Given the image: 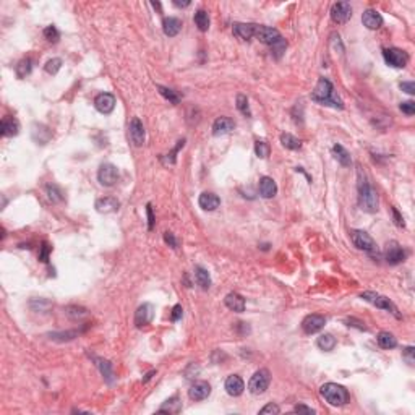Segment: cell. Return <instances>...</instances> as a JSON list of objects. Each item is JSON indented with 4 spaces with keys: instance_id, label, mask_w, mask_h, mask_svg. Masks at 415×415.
<instances>
[{
    "instance_id": "1",
    "label": "cell",
    "mask_w": 415,
    "mask_h": 415,
    "mask_svg": "<svg viewBox=\"0 0 415 415\" xmlns=\"http://www.w3.org/2000/svg\"><path fill=\"white\" fill-rule=\"evenodd\" d=\"M311 99L318 103L320 105H328L332 109H344V103L339 96L336 94L334 86L328 78H320L315 86V89L311 91Z\"/></svg>"
},
{
    "instance_id": "2",
    "label": "cell",
    "mask_w": 415,
    "mask_h": 415,
    "mask_svg": "<svg viewBox=\"0 0 415 415\" xmlns=\"http://www.w3.org/2000/svg\"><path fill=\"white\" fill-rule=\"evenodd\" d=\"M320 394L321 398L326 400L328 404L334 405V407H341V405H346L350 400V394L342 384L337 383H326L320 388Z\"/></svg>"
},
{
    "instance_id": "3",
    "label": "cell",
    "mask_w": 415,
    "mask_h": 415,
    "mask_svg": "<svg viewBox=\"0 0 415 415\" xmlns=\"http://www.w3.org/2000/svg\"><path fill=\"white\" fill-rule=\"evenodd\" d=\"M359 206L362 211L365 213H376L380 206V198L378 193L373 187L370 185L366 180L359 182Z\"/></svg>"
},
{
    "instance_id": "4",
    "label": "cell",
    "mask_w": 415,
    "mask_h": 415,
    "mask_svg": "<svg viewBox=\"0 0 415 415\" xmlns=\"http://www.w3.org/2000/svg\"><path fill=\"white\" fill-rule=\"evenodd\" d=\"M360 298H363L365 302L371 303V305H375L376 308H381V310H386V311L393 313V315H394L396 318H399V320H400V318H402V316H400L399 310H398V307H396L394 303L391 302L388 297L381 295V294H378V292H373V291H365V292H362V294H360Z\"/></svg>"
},
{
    "instance_id": "5",
    "label": "cell",
    "mask_w": 415,
    "mask_h": 415,
    "mask_svg": "<svg viewBox=\"0 0 415 415\" xmlns=\"http://www.w3.org/2000/svg\"><path fill=\"white\" fill-rule=\"evenodd\" d=\"M269 383H271V373H269L266 368H261V370L255 371V375L250 378L248 391L255 396H259L269 388Z\"/></svg>"
},
{
    "instance_id": "6",
    "label": "cell",
    "mask_w": 415,
    "mask_h": 415,
    "mask_svg": "<svg viewBox=\"0 0 415 415\" xmlns=\"http://www.w3.org/2000/svg\"><path fill=\"white\" fill-rule=\"evenodd\" d=\"M255 37L263 42L266 46H276L277 42H281L284 37L281 36L276 28H271V26H263V25H257V30H255Z\"/></svg>"
},
{
    "instance_id": "7",
    "label": "cell",
    "mask_w": 415,
    "mask_h": 415,
    "mask_svg": "<svg viewBox=\"0 0 415 415\" xmlns=\"http://www.w3.org/2000/svg\"><path fill=\"white\" fill-rule=\"evenodd\" d=\"M383 57L384 62L389 67H394V69H404L409 62V54L402 49H398V47H389V49L383 51Z\"/></svg>"
},
{
    "instance_id": "8",
    "label": "cell",
    "mask_w": 415,
    "mask_h": 415,
    "mask_svg": "<svg viewBox=\"0 0 415 415\" xmlns=\"http://www.w3.org/2000/svg\"><path fill=\"white\" fill-rule=\"evenodd\" d=\"M350 237H352V242L359 250H363V252H368V253H373L376 252V243L375 240L370 237V234H366L365 230H352L350 232Z\"/></svg>"
},
{
    "instance_id": "9",
    "label": "cell",
    "mask_w": 415,
    "mask_h": 415,
    "mask_svg": "<svg viewBox=\"0 0 415 415\" xmlns=\"http://www.w3.org/2000/svg\"><path fill=\"white\" fill-rule=\"evenodd\" d=\"M98 180L104 187L115 185L119 180V169L114 164H103L98 171Z\"/></svg>"
},
{
    "instance_id": "10",
    "label": "cell",
    "mask_w": 415,
    "mask_h": 415,
    "mask_svg": "<svg viewBox=\"0 0 415 415\" xmlns=\"http://www.w3.org/2000/svg\"><path fill=\"white\" fill-rule=\"evenodd\" d=\"M352 7L349 2H337L331 7V18L337 25H344L350 20Z\"/></svg>"
},
{
    "instance_id": "11",
    "label": "cell",
    "mask_w": 415,
    "mask_h": 415,
    "mask_svg": "<svg viewBox=\"0 0 415 415\" xmlns=\"http://www.w3.org/2000/svg\"><path fill=\"white\" fill-rule=\"evenodd\" d=\"M326 325V318L321 315H308L303 318L302 321V329L307 334H315V332L321 331Z\"/></svg>"
},
{
    "instance_id": "12",
    "label": "cell",
    "mask_w": 415,
    "mask_h": 415,
    "mask_svg": "<svg viewBox=\"0 0 415 415\" xmlns=\"http://www.w3.org/2000/svg\"><path fill=\"white\" fill-rule=\"evenodd\" d=\"M153 318H154V307L151 303H143L135 311V326L137 328L146 326L153 321Z\"/></svg>"
},
{
    "instance_id": "13",
    "label": "cell",
    "mask_w": 415,
    "mask_h": 415,
    "mask_svg": "<svg viewBox=\"0 0 415 415\" xmlns=\"http://www.w3.org/2000/svg\"><path fill=\"white\" fill-rule=\"evenodd\" d=\"M386 261L389 264H399L405 259V250L400 247L398 242H389L386 245V252H384Z\"/></svg>"
},
{
    "instance_id": "14",
    "label": "cell",
    "mask_w": 415,
    "mask_h": 415,
    "mask_svg": "<svg viewBox=\"0 0 415 415\" xmlns=\"http://www.w3.org/2000/svg\"><path fill=\"white\" fill-rule=\"evenodd\" d=\"M128 135H130V139L135 146H143L144 144V127L141 123V120L138 117L132 119V122L128 125Z\"/></svg>"
},
{
    "instance_id": "15",
    "label": "cell",
    "mask_w": 415,
    "mask_h": 415,
    "mask_svg": "<svg viewBox=\"0 0 415 415\" xmlns=\"http://www.w3.org/2000/svg\"><path fill=\"white\" fill-rule=\"evenodd\" d=\"M94 107L99 110L101 114H110L115 109V98L110 93H101L96 96L94 99Z\"/></svg>"
},
{
    "instance_id": "16",
    "label": "cell",
    "mask_w": 415,
    "mask_h": 415,
    "mask_svg": "<svg viewBox=\"0 0 415 415\" xmlns=\"http://www.w3.org/2000/svg\"><path fill=\"white\" fill-rule=\"evenodd\" d=\"M94 208H96V211L101 214L115 213V211L120 208V201L114 196H104V198H99V200L96 201Z\"/></svg>"
},
{
    "instance_id": "17",
    "label": "cell",
    "mask_w": 415,
    "mask_h": 415,
    "mask_svg": "<svg viewBox=\"0 0 415 415\" xmlns=\"http://www.w3.org/2000/svg\"><path fill=\"white\" fill-rule=\"evenodd\" d=\"M211 394V386L206 381H196L191 384V388L188 389V398L191 400H203Z\"/></svg>"
},
{
    "instance_id": "18",
    "label": "cell",
    "mask_w": 415,
    "mask_h": 415,
    "mask_svg": "<svg viewBox=\"0 0 415 415\" xmlns=\"http://www.w3.org/2000/svg\"><path fill=\"white\" fill-rule=\"evenodd\" d=\"M255 30H257V25H253V23H235L232 26L234 36L242 41H248L255 37Z\"/></svg>"
},
{
    "instance_id": "19",
    "label": "cell",
    "mask_w": 415,
    "mask_h": 415,
    "mask_svg": "<svg viewBox=\"0 0 415 415\" xmlns=\"http://www.w3.org/2000/svg\"><path fill=\"white\" fill-rule=\"evenodd\" d=\"M224 388H225V391H227L229 396L237 398V396H240L245 391V383H243V380L240 378L239 375H230L229 378L225 380Z\"/></svg>"
},
{
    "instance_id": "20",
    "label": "cell",
    "mask_w": 415,
    "mask_h": 415,
    "mask_svg": "<svg viewBox=\"0 0 415 415\" xmlns=\"http://www.w3.org/2000/svg\"><path fill=\"white\" fill-rule=\"evenodd\" d=\"M235 128V123H234V120L232 119H229V117H218L214 120V123H213V135L214 137H221V135H227V133H230L232 132V130Z\"/></svg>"
},
{
    "instance_id": "21",
    "label": "cell",
    "mask_w": 415,
    "mask_h": 415,
    "mask_svg": "<svg viewBox=\"0 0 415 415\" xmlns=\"http://www.w3.org/2000/svg\"><path fill=\"white\" fill-rule=\"evenodd\" d=\"M362 23L363 26H366L368 30H378L383 25V17L380 15L376 10H365L363 15H362Z\"/></svg>"
},
{
    "instance_id": "22",
    "label": "cell",
    "mask_w": 415,
    "mask_h": 415,
    "mask_svg": "<svg viewBox=\"0 0 415 415\" xmlns=\"http://www.w3.org/2000/svg\"><path fill=\"white\" fill-rule=\"evenodd\" d=\"M198 203H200V208L205 211H214L216 208H219L221 205V200L218 195H214V193H209V191H205L200 195V200H198Z\"/></svg>"
},
{
    "instance_id": "23",
    "label": "cell",
    "mask_w": 415,
    "mask_h": 415,
    "mask_svg": "<svg viewBox=\"0 0 415 415\" xmlns=\"http://www.w3.org/2000/svg\"><path fill=\"white\" fill-rule=\"evenodd\" d=\"M224 302H225V305H227V308H230L232 311H237V313L245 311V298L237 292L227 294L224 298Z\"/></svg>"
},
{
    "instance_id": "24",
    "label": "cell",
    "mask_w": 415,
    "mask_h": 415,
    "mask_svg": "<svg viewBox=\"0 0 415 415\" xmlns=\"http://www.w3.org/2000/svg\"><path fill=\"white\" fill-rule=\"evenodd\" d=\"M277 193V185L271 177L259 178V195L263 198H273Z\"/></svg>"
},
{
    "instance_id": "25",
    "label": "cell",
    "mask_w": 415,
    "mask_h": 415,
    "mask_svg": "<svg viewBox=\"0 0 415 415\" xmlns=\"http://www.w3.org/2000/svg\"><path fill=\"white\" fill-rule=\"evenodd\" d=\"M162 30H164V35L169 36V37H173L177 36L178 33L182 30V21L178 20L175 17H169V18H164L162 21Z\"/></svg>"
},
{
    "instance_id": "26",
    "label": "cell",
    "mask_w": 415,
    "mask_h": 415,
    "mask_svg": "<svg viewBox=\"0 0 415 415\" xmlns=\"http://www.w3.org/2000/svg\"><path fill=\"white\" fill-rule=\"evenodd\" d=\"M93 360H94L96 366L99 368L101 375L104 376V380L107 381L109 384H112L114 380H115V378H114V371H112V363H110L109 360L99 359V357H93Z\"/></svg>"
},
{
    "instance_id": "27",
    "label": "cell",
    "mask_w": 415,
    "mask_h": 415,
    "mask_svg": "<svg viewBox=\"0 0 415 415\" xmlns=\"http://www.w3.org/2000/svg\"><path fill=\"white\" fill-rule=\"evenodd\" d=\"M51 137H52V132L49 128L41 123L39 125L35 123V127H33V139H35L37 144H46L49 141Z\"/></svg>"
},
{
    "instance_id": "28",
    "label": "cell",
    "mask_w": 415,
    "mask_h": 415,
    "mask_svg": "<svg viewBox=\"0 0 415 415\" xmlns=\"http://www.w3.org/2000/svg\"><path fill=\"white\" fill-rule=\"evenodd\" d=\"M376 341H378V346L381 349H394L398 346V339L393 332L389 331H381L378 336H376Z\"/></svg>"
},
{
    "instance_id": "29",
    "label": "cell",
    "mask_w": 415,
    "mask_h": 415,
    "mask_svg": "<svg viewBox=\"0 0 415 415\" xmlns=\"http://www.w3.org/2000/svg\"><path fill=\"white\" fill-rule=\"evenodd\" d=\"M195 279L196 284L200 286L203 291H208L211 287V276L208 273V269H205L203 266H195Z\"/></svg>"
},
{
    "instance_id": "30",
    "label": "cell",
    "mask_w": 415,
    "mask_h": 415,
    "mask_svg": "<svg viewBox=\"0 0 415 415\" xmlns=\"http://www.w3.org/2000/svg\"><path fill=\"white\" fill-rule=\"evenodd\" d=\"M332 154H334V157L337 159V162H339L341 166L349 167L352 164V157H350L349 151H347L344 146H341V144H334V146H332Z\"/></svg>"
},
{
    "instance_id": "31",
    "label": "cell",
    "mask_w": 415,
    "mask_h": 415,
    "mask_svg": "<svg viewBox=\"0 0 415 415\" xmlns=\"http://www.w3.org/2000/svg\"><path fill=\"white\" fill-rule=\"evenodd\" d=\"M18 130H20V125L15 119L5 117L2 120V137H15L18 135Z\"/></svg>"
},
{
    "instance_id": "32",
    "label": "cell",
    "mask_w": 415,
    "mask_h": 415,
    "mask_svg": "<svg viewBox=\"0 0 415 415\" xmlns=\"http://www.w3.org/2000/svg\"><path fill=\"white\" fill-rule=\"evenodd\" d=\"M281 144L286 149H292V151H295V149L302 148L300 139H298L297 137H294V135H291V133H282L281 135Z\"/></svg>"
},
{
    "instance_id": "33",
    "label": "cell",
    "mask_w": 415,
    "mask_h": 415,
    "mask_svg": "<svg viewBox=\"0 0 415 415\" xmlns=\"http://www.w3.org/2000/svg\"><path fill=\"white\" fill-rule=\"evenodd\" d=\"M316 344H318V347H320L321 350L329 352V350H332L336 347V337L332 334H321L320 337H318Z\"/></svg>"
},
{
    "instance_id": "34",
    "label": "cell",
    "mask_w": 415,
    "mask_h": 415,
    "mask_svg": "<svg viewBox=\"0 0 415 415\" xmlns=\"http://www.w3.org/2000/svg\"><path fill=\"white\" fill-rule=\"evenodd\" d=\"M193 20H195V25L198 26L200 31L205 33L209 30V17H208V13L205 10H198L195 13V17H193Z\"/></svg>"
},
{
    "instance_id": "35",
    "label": "cell",
    "mask_w": 415,
    "mask_h": 415,
    "mask_svg": "<svg viewBox=\"0 0 415 415\" xmlns=\"http://www.w3.org/2000/svg\"><path fill=\"white\" fill-rule=\"evenodd\" d=\"M17 76L18 78H25V76H28L31 73V70H33V62H31V59H23V60H20L18 62V65H17Z\"/></svg>"
},
{
    "instance_id": "36",
    "label": "cell",
    "mask_w": 415,
    "mask_h": 415,
    "mask_svg": "<svg viewBox=\"0 0 415 415\" xmlns=\"http://www.w3.org/2000/svg\"><path fill=\"white\" fill-rule=\"evenodd\" d=\"M269 153H271V148H269V144L264 141V139L255 141V154H257L259 159H266L269 156Z\"/></svg>"
},
{
    "instance_id": "37",
    "label": "cell",
    "mask_w": 415,
    "mask_h": 415,
    "mask_svg": "<svg viewBox=\"0 0 415 415\" xmlns=\"http://www.w3.org/2000/svg\"><path fill=\"white\" fill-rule=\"evenodd\" d=\"M46 191H47V196H49V200L52 203H59L64 200V193H62V190L57 185H54V183H49V185L46 187Z\"/></svg>"
},
{
    "instance_id": "38",
    "label": "cell",
    "mask_w": 415,
    "mask_h": 415,
    "mask_svg": "<svg viewBox=\"0 0 415 415\" xmlns=\"http://www.w3.org/2000/svg\"><path fill=\"white\" fill-rule=\"evenodd\" d=\"M157 89H159V93H161L164 98L169 101V103H172V104H178V103H180V96H178L173 89L166 88V86H161V85H157Z\"/></svg>"
},
{
    "instance_id": "39",
    "label": "cell",
    "mask_w": 415,
    "mask_h": 415,
    "mask_svg": "<svg viewBox=\"0 0 415 415\" xmlns=\"http://www.w3.org/2000/svg\"><path fill=\"white\" fill-rule=\"evenodd\" d=\"M180 409H182V402H178V398H177V396H173V398L166 400V404H164L159 410H161V412H173V414H177Z\"/></svg>"
},
{
    "instance_id": "40",
    "label": "cell",
    "mask_w": 415,
    "mask_h": 415,
    "mask_svg": "<svg viewBox=\"0 0 415 415\" xmlns=\"http://www.w3.org/2000/svg\"><path fill=\"white\" fill-rule=\"evenodd\" d=\"M237 109L243 115H247V117H252V110H250L248 99H247V96H245V94H237Z\"/></svg>"
},
{
    "instance_id": "41",
    "label": "cell",
    "mask_w": 415,
    "mask_h": 415,
    "mask_svg": "<svg viewBox=\"0 0 415 415\" xmlns=\"http://www.w3.org/2000/svg\"><path fill=\"white\" fill-rule=\"evenodd\" d=\"M62 64H64V62H62V59H59V57H55V59H51L49 62H47L46 64V71L49 75H57L59 73V70L62 69Z\"/></svg>"
},
{
    "instance_id": "42",
    "label": "cell",
    "mask_w": 415,
    "mask_h": 415,
    "mask_svg": "<svg viewBox=\"0 0 415 415\" xmlns=\"http://www.w3.org/2000/svg\"><path fill=\"white\" fill-rule=\"evenodd\" d=\"M67 315H69L70 318H73V320H76V318L80 320V318L88 316V310H86V308H83V307L71 305V307L67 308Z\"/></svg>"
},
{
    "instance_id": "43",
    "label": "cell",
    "mask_w": 415,
    "mask_h": 415,
    "mask_svg": "<svg viewBox=\"0 0 415 415\" xmlns=\"http://www.w3.org/2000/svg\"><path fill=\"white\" fill-rule=\"evenodd\" d=\"M44 37L49 42H57L60 39V33H59V30H57L55 26H47V28H44Z\"/></svg>"
},
{
    "instance_id": "44",
    "label": "cell",
    "mask_w": 415,
    "mask_h": 415,
    "mask_svg": "<svg viewBox=\"0 0 415 415\" xmlns=\"http://www.w3.org/2000/svg\"><path fill=\"white\" fill-rule=\"evenodd\" d=\"M78 334H80L78 331L54 332V334H51V339H54V341H70V339H75V336H78Z\"/></svg>"
},
{
    "instance_id": "45",
    "label": "cell",
    "mask_w": 415,
    "mask_h": 415,
    "mask_svg": "<svg viewBox=\"0 0 415 415\" xmlns=\"http://www.w3.org/2000/svg\"><path fill=\"white\" fill-rule=\"evenodd\" d=\"M51 252H52V247L47 242H44L41 245V248H39V261H42V263H47L49 261V255H51Z\"/></svg>"
},
{
    "instance_id": "46",
    "label": "cell",
    "mask_w": 415,
    "mask_h": 415,
    "mask_svg": "<svg viewBox=\"0 0 415 415\" xmlns=\"http://www.w3.org/2000/svg\"><path fill=\"white\" fill-rule=\"evenodd\" d=\"M183 144H185V139H180V141H177V146L172 149L171 154H167V157L164 159V162H166V164H175V154L178 153V149L183 148Z\"/></svg>"
},
{
    "instance_id": "47",
    "label": "cell",
    "mask_w": 415,
    "mask_h": 415,
    "mask_svg": "<svg viewBox=\"0 0 415 415\" xmlns=\"http://www.w3.org/2000/svg\"><path fill=\"white\" fill-rule=\"evenodd\" d=\"M399 109L402 110L405 115H414L415 114V103L414 101H404V103H400Z\"/></svg>"
},
{
    "instance_id": "48",
    "label": "cell",
    "mask_w": 415,
    "mask_h": 415,
    "mask_svg": "<svg viewBox=\"0 0 415 415\" xmlns=\"http://www.w3.org/2000/svg\"><path fill=\"white\" fill-rule=\"evenodd\" d=\"M331 44L337 52H339V54L344 52V47H342V42H341V36L337 35V33H332L331 35Z\"/></svg>"
},
{
    "instance_id": "49",
    "label": "cell",
    "mask_w": 415,
    "mask_h": 415,
    "mask_svg": "<svg viewBox=\"0 0 415 415\" xmlns=\"http://www.w3.org/2000/svg\"><path fill=\"white\" fill-rule=\"evenodd\" d=\"M346 323H347V326L357 328V329H360V331H366L365 323H363V321H360V320H355V318H347Z\"/></svg>"
},
{
    "instance_id": "50",
    "label": "cell",
    "mask_w": 415,
    "mask_h": 415,
    "mask_svg": "<svg viewBox=\"0 0 415 415\" xmlns=\"http://www.w3.org/2000/svg\"><path fill=\"white\" fill-rule=\"evenodd\" d=\"M414 352H415V349L412 346H409V347H405V349L402 350V357L405 360H407V363L409 365H414V362H415V359H414Z\"/></svg>"
},
{
    "instance_id": "51",
    "label": "cell",
    "mask_w": 415,
    "mask_h": 415,
    "mask_svg": "<svg viewBox=\"0 0 415 415\" xmlns=\"http://www.w3.org/2000/svg\"><path fill=\"white\" fill-rule=\"evenodd\" d=\"M281 412V409H279V405L269 402L268 405H264V407L259 410V414H279Z\"/></svg>"
},
{
    "instance_id": "52",
    "label": "cell",
    "mask_w": 415,
    "mask_h": 415,
    "mask_svg": "<svg viewBox=\"0 0 415 415\" xmlns=\"http://www.w3.org/2000/svg\"><path fill=\"white\" fill-rule=\"evenodd\" d=\"M164 242H166L169 247H172V248H177V239H175V235H173L172 232H164Z\"/></svg>"
},
{
    "instance_id": "53",
    "label": "cell",
    "mask_w": 415,
    "mask_h": 415,
    "mask_svg": "<svg viewBox=\"0 0 415 415\" xmlns=\"http://www.w3.org/2000/svg\"><path fill=\"white\" fill-rule=\"evenodd\" d=\"M399 88L405 91L407 94H415V85L414 81H402V83L399 85Z\"/></svg>"
},
{
    "instance_id": "54",
    "label": "cell",
    "mask_w": 415,
    "mask_h": 415,
    "mask_svg": "<svg viewBox=\"0 0 415 415\" xmlns=\"http://www.w3.org/2000/svg\"><path fill=\"white\" fill-rule=\"evenodd\" d=\"M146 213H148V229L149 230H153L154 229V214H153V206L149 205H146Z\"/></svg>"
},
{
    "instance_id": "55",
    "label": "cell",
    "mask_w": 415,
    "mask_h": 415,
    "mask_svg": "<svg viewBox=\"0 0 415 415\" xmlns=\"http://www.w3.org/2000/svg\"><path fill=\"white\" fill-rule=\"evenodd\" d=\"M393 216H394V223H396V225H398V227H405V223H404V218L402 216L399 214V211L396 209V208H393Z\"/></svg>"
},
{
    "instance_id": "56",
    "label": "cell",
    "mask_w": 415,
    "mask_h": 415,
    "mask_svg": "<svg viewBox=\"0 0 415 415\" xmlns=\"http://www.w3.org/2000/svg\"><path fill=\"white\" fill-rule=\"evenodd\" d=\"M182 315H183V308H182V305H175L172 308V321H178L182 318Z\"/></svg>"
},
{
    "instance_id": "57",
    "label": "cell",
    "mask_w": 415,
    "mask_h": 415,
    "mask_svg": "<svg viewBox=\"0 0 415 415\" xmlns=\"http://www.w3.org/2000/svg\"><path fill=\"white\" fill-rule=\"evenodd\" d=\"M294 412H303V414H315V409H311V407H307V405H303V404H298V405H295V407H294Z\"/></svg>"
},
{
    "instance_id": "58",
    "label": "cell",
    "mask_w": 415,
    "mask_h": 415,
    "mask_svg": "<svg viewBox=\"0 0 415 415\" xmlns=\"http://www.w3.org/2000/svg\"><path fill=\"white\" fill-rule=\"evenodd\" d=\"M173 5L178 7V8H185V7L190 5V2H188V0H187V2H178V0H173Z\"/></svg>"
},
{
    "instance_id": "59",
    "label": "cell",
    "mask_w": 415,
    "mask_h": 415,
    "mask_svg": "<svg viewBox=\"0 0 415 415\" xmlns=\"http://www.w3.org/2000/svg\"><path fill=\"white\" fill-rule=\"evenodd\" d=\"M154 375H156V370H151L149 373H146V375H144V378H143V383H148V381L151 380Z\"/></svg>"
}]
</instances>
